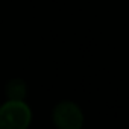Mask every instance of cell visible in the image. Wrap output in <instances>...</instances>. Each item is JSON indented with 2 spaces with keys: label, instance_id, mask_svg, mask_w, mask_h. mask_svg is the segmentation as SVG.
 I'll use <instances>...</instances> for the list:
<instances>
[{
  "label": "cell",
  "instance_id": "2",
  "mask_svg": "<svg viewBox=\"0 0 129 129\" xmlns=\"http://www.w3.org/2000/svg\"><path fill=\"white\" fill-rule=\"evenodd\" d=\"M84 115L73 102H61L53 109V123L58 129H81Z\"/></svg>",
  "mask_w": 129,
  "mask_h": 129
},
{
  "label": "cell",
  "instance_id": "1",
  "mask_svg": "<svg viewBox=\"0 0 129 129\" xmlns=\"http://www.w3.org/2000/svg\"><path fill=\"white\" fill-rule=\"evenodd\" d=\"M30 120V108L23 100H8L0 106V129H27Z\"/></svg>",
  "mask_w": 129,
  "mask_h": 129
},
{
  "label": "cell",
  "instance_id": "3",
  "mask_svg": "<svg viewBox=\"0 0 129 129\" xmlns=\"http://www.w3.org/2000/svg\"><path fill=\"white\" fill-rule=\"evenodd\" d=\"M6 94L9 97V100H23L24 94H26V85L23 81L20 79H14L8 84L6 87Z\"/></svg>",
  "mask_w": 129,
  "mask_h": 129
}]
</instances>
